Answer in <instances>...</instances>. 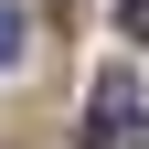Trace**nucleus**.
<instances>
[{"mask_svg":"<svg viewBox=\"0 0 149 149\" xmlns=\"http://www.w3.org/2000/svg\"><path fill=\"white\" fill-rule=\"evenodd\" d=\"M139 74H128V64H107L96 74V96H85V149H139Z\"/></svg>","mask_w":149,"mask_h":149,"instance_id":"f257e3e1","label":"nucleus"},{"mask_svg":"<svg viewBox=\"0 0 149 149\" xmlns=\"http://www.w3.org/2000/svg\"><path fill=\"white\" fill-rule=\"evenodd\" d=\"M22 53H32V22H22V11H11V0H0V74L22 64Z\"/></svg>","mask_w":149,"mask_h":149,"instance_id":"f03ea898","label":"nucleus"},{"mask_svg":"<svg viewBox=\"0 0 149 149\" xmlns=\"http://www.w3.org/2000/svg\"><path fill=\"white\" fill-rule=\"evenodd\" d=\"M117 22H128V32H139V43H149V0H128V11H117Z\"/></svg>","mask_w":149,"mask_h":149,"instance_id":"7ed1b4c3","label":"nucleus"}]
</instances>
